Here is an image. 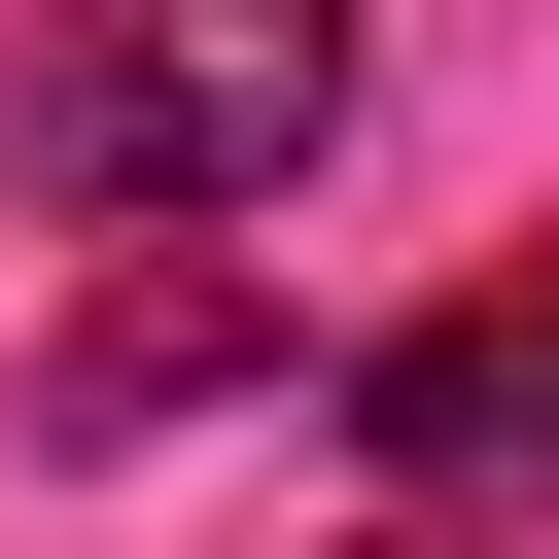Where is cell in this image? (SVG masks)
Here are the masks:
<instances>
[{"label":"cell","instance_id":"6da1fadb","mask_svg":"<svg viewBox=\"0 0 559 559\" xmlns=\"http://www.w3.org/2000/svg\"><path fill=\"white\" fill-rule=\"evenodd\" d=\"M349 0H35V70H0V140H35V210H105V245H175V210H280L314 140H349Z\"/></svg>","mask_w":559,"mask_h":559},{"label":"cell","instance_id":"7a4b0ae2","mask_svg":"<svg viewBox=\"0 0 559 559\" xmlns=\"http://www.w3.org/2000/svg\"><path fill=\"white\" fill-rule=\"evenodd\" d=\"M349 454H384V524H559V245H489L454 314H384Z\"/></svg>","mask_w":559,"mask_h":559},{"label":"cell","instance_id":"3957f363","mask_svg":"<svg viewBox=\"0 0 559 559\" xmlns=\"http://www.w3.org/2000/svg\"><path fill=\"white\" fill-rule=\"evenodd\" d=\"M280 314H210V280H140V314H70V419H210Z\"/></svg>","mask_w":559,"mask_h":559},{"label":"cell","instance_id":"277c9868","mask_svg":"<svg viewBox=\"0 0 559 559\" xmlns=\"http://www.w3.org/2000/svg\"><path fill=\"white\" fill-rule=\"evenodd\" d=\"M384 559H524V524H384Z\"/></svg>","mask_w":559,"mask_h":559}]
</instances>
